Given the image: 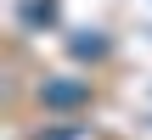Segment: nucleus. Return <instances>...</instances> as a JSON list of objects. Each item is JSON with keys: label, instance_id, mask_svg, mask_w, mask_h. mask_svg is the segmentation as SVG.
<instances>
[{"label": "nucleus", "instance_id": "f257e3e1", "mask_svg": "<svg viewBox=\"0 0 152 140\" xmlns=\"http://www.w3.org/2000/svg\"><path fill=\"white\" fill-rule=\"evenodd\" d=\"M85 95H90V90H85L79 79H51V84L39 90V101H45V107H79Z\"/></svg>", "mask_w": 152, "mask_h": 140}, {"label": "nucleus", "instance_id": "f03ea898", "mask_svg": "<svg viewBox=\"0 0 152 140\" xmlns=\"http://www.w3.org/2000/svg\"><path fill=\"white\" fill-rule=\"evenodd\" d=\"M102 51H107L102 34H79V39H73V56H102Z\"/></svg>", "mask_w": 152, "mask_h": 140}, {"label": "nucleus", "instance_id": "7ed1b4c3", "mask_svg": "<svg viewBox=\"0 0 152 140\" xmlns=\"http://www.w3.org/2000/svg\"><path fill=\"white\" fill-rule=\"evenodd\" d=\"M23 17H28V22H51V0H34V6H23Z\"/></svg>", "mask_w": 152, "mask_h": 140}]
</instances>
